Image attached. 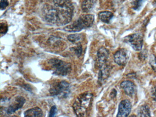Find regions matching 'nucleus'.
Returning a JSON list of instances; mask_svg holds the SVG:
<instances>
[{
	"label": "nucleus",
	"mask_w": 156,
	"mask_h": 117,
	"mask_svg": "<svg viewBox=\"0 0 156 117\" xmlns=\"http://www.w3.org/2000/svg\"><path fill=\"white\" fill-rule=\"evenodd\" d=\"M54 6L46 7L44 17L47 22L58 26L65 25L71 22L73 6L70 0H53Z\"/></svg>",
	"instance_id": "obj_1"
},
{
	"label": "nucleus",
	"mask_w": 156,
	"mask_h": 117,
	"mask_svg": "<svg viewBox=\"0 0 156 117\" xmlns=\"http://www.w3.org/2000/svg\"><path fill=\"white\" fill-rule=\"evenodd\" d=\"M93 94L91 92L82 93L76 99L73 104V109L76 116L84 117L92 105Z\"/></svg>",
	"instance_id": "obj_2"
},
{
	"label": "nucleus",
	"mask_w": 156,
	"mask_h": 117,
	"mask_svg": "<svg viewBox=\"0 0 156 117\" xmlns=\"http://www.w3.org/2000/svg\"><path fill=\"white\" fill-rule=\"evenodd\" d=\"M94 21V16L93 15H83L76 21L65 27L64 30L69 32H79L83 29L92 27Z\"/></svg>",
	"instance_id": "obj_3"
},
{
	"label": "nucleus",
	"mask_w": 156,
	"mask_h": 117,
	"mask_svg": "<svg viewBox=\"0 0 156 117\" xmlns=\"http://www.w3.org/2000/svg\"><path fill=\"white\" fill-rule=\"evenodd\" d=\"M49 92L53 97L66 98L70 92V84L65 80L56 81L51 85Z\"/></svg>",
	"instance_id": "obj_4"
},
{
	"label": "nucleus",
	"mask_w": 156,
	"mask_h": 117,
	"mask_svg": "<svg viewBox=\"0 0 156 117\" xmlns=\"http://www.w3.org/2000/svg\"><path fill=\"white\" fill-rule=\"evenodd\" d=\"M49 63L53 70L54 74L58 76H66L72 70L71 64L58 58L50 59Z\"/></svg>",
	"instance_id": "obj_5"
},
{
	"label": "nucleus",
	"mask_w": 156,
	"mask_h": 117,
	"mask_svg": "<svg viewBox=\"0 0 156 117\" xmlns=\"http://www.w3.org/2000/svg\"><path fill=\"white\" fill-rule=\"evenodd\" d=\"M125 41L129 43L136 51H140L143 46V37L139 34L129 35L125 37Z\"/></svg>",
	"instance_id": "obj_6"
},
{
	"label": "nucleus",
	"mask_w": 156,
	"mask_h": 117,
	"mask_svg": "<svg viewBox=\"0 0 156 117\" xmlns=\"http://www.w3.org/2000/svg\"><path fill=\"white\" fill-rule=\"evenodd\" d=\"M109 51L104 47L100 48L97 54L95 65L98 68L100 69L106 65L108 56Z\"/></svg>",
	"instance_id": "obj_7"
},
{
	"label": "nucleus",
	"mask_w": 156,
	"mask_h": 117,
	"mask_svg": "<svg viewBox=\"0 0 156 117\" xmlns=\"http://www.w3.org/2000/svg\"><path fill=\"white\" fill-rule=\"evenodd\" d=\"M129 54L126 49L122 48L117 51L114 55V61L119 66H125L129 59Z\"/></svg>",
	"instance_id": "obj_8"
},
{
	"label": "nucleus",
	"mask_w": 156,
	"mask_h": 117,
	"mask_svg": "<svg viewBox=\"0 0 156 117\" xmlns=\"http://www.w3.org/2000/svg\"><path fill=\"white\" fill-rule=\"evenodd\" d=\"M26 101V100L22 96H18L15 98L14 101L6 109L7 114H10L14 113L16 111L23 107Z\"/></svg>",
	"instance_id": "obj_9"
},
{
	"label": "nucleus",
	"mask_w": 156,
	"mask_h": 117,
	"mask_svg": "<svg viewBox=\"0 0 156 117\" xmlns=\"http://www.w3.org/2000/svg\"><path fill=\"white\" fill-rule=\"evenodd\" d=\"M131 110V104L130 101L128 100H122L119 103L117 117H127L130 113Z\"/></svg>",
	"instance_id": "obj_10"
},
{
	"label": "nucleus",
	"mask_w": 156,
	"mask_h": 117,
	"mask_svg": "<svg viewBox=\"0 0 156 117\" xmlns=\"http://www.w3.org/2000/svg\"><path fill=\"white\" fill-rule=\"evenodd\" d=\"M120 87L123 89L124 92L129 97H132L135 94L136 87L133 82L129 80H125L121 82Z\"/></svg>",
	"instance_id": "obj_11"
},
{
	"label": "nucleus",
	"mask_w": 156,
	"mask_h": 117,
	"mask_svg": "<svg viewBox=\"0 0 156 117\" xmlns=\"http://www.w3.org/2000/svg\"><path fill=\"white\" fill-rule=\"evenodd\" d=\"M110 67L107 64L99 69L98 78V82L99 84H102L108 78L110 74Z\"/></svg>",
	"instance_id": "obj_12"
},
{
	"label": "nucleus",
	"mask_w": 156,
	"mask_h": 117,
	"mask_svg": "<svg viewBox=\"0 0 156 117\" xmlns=\"http://www.w3.org/2000/svg\"><path fill=\"white\" fill-rule=\"evenodd\" d=\"M25 117H42L43 112L39 107L32 108L24 112Z\"/></svg>",
	"instance_id": "obj_13"
},
{
	"label": "nucleus",
	"mask_w": 156,
	"mask_h": 117,
	"mask_svg": "<svg viewBox=\"0 0 156 117\" xmlns=\"http://www.w3.org/2000/svg\"><path fill=\"white\" fill-rule=\"evenodd\" d=\"M114 16L113 13L109 11L101 12L98 14L99 19L103 23H108Z\"/></svg>",
	"instance_id": "obj_14"
},
{
	"label": "nucleus",
	"mask_w": 156,
	"mask_h": 117,
	"mask_svg": "<svg viewBox=\"0 0 156 117\" xmlns=\"http://www.w3.org/2000/svg\"><path fill=\"white\" fill-rule=\"evenodd\" d=\"M96 2L97 0H84L82 3V10L84 12H88L94 7Z\"/></svg>",
	"instance_id": "obj_15"
},
{
	"label": "nucleus",
	"mask_w": 156,
	"mask_h": 117,
	"mask_svg": "<svg viewBox=\"0 0 156 117\" xmlns=\"http://www.w3.org/2000/svg\"><path fill=\"white\" fill-rule=\"evenodd\" d=\"M137 116L139 117H150V110L147 105L140 106L137 110Z\"/></svg>",
	"instance_id": "obj_16"
},
{
	"label": "nucleus",
	"mask_w": 156,
	"mask_h": 117,
	"mask_svg": "<svg viewBox=\"0 0 156 117\" xmlns=\"http://www.w3.org/2000/svg\"><path fill=\"white\" fill-rule=\"evenodd\" d=\"M81 38V35L80 34H72L67 36V39L70 42L74 43L80 40Z\"/></svg>",
	"instance_id": "obj_17"
},
{
	"label": "nucleus",
	"mask_w": 156,
	"mask_h": 117,
	"mask_svg": "<svg viewBox=\"0 0 156 117\" xmlns=\"http://www.w3.org/2000/svg\"><path fill=\"white\" fill-rule=\"evenodd\" d=\"M143 0H132L131 2L132 8L135 10H139L143 4Z\"/></svg>",
	"instance_id": "obj_18"
},
{
	"label": "nucleus",
	"mask_w": 156,
	"mask_h": 117,
	"mask_svg": "<svg viewBox=\"0 0 156 117\" xmlns=\"http://www.w3.org/2000/svg\"><path fill=\"white\" fill-rule=\"evenodd\" d=\"M149 63L153 70L156 72V56L151 55L150 57Z\"/></svg>",
	"instance_id": "obj_19"
},
{
	"label": "nucleus",
	"mask_w": 156,
	"mask_h": 117,
	"mask_svg": "<svg viewBox=\"0 0 156 117\" xmlns=\"http://www.w3.org/2000/svg\"><path fill=\"white\" fill-rule=\"evenodd\" d=\"M73 49L76 55L78 57L82 55V52H83V47L82 45L80 44H78L77 46L73 48Z\"/></svg>",
	"instance_id": "obj_20"
},
{
	"label": "nucleus",
	"mask_w": 156,
	"mask_h": 117,
	"mask_svg": "<svg viewBox=\"0 0 156 117\" xmlns=\"http://www.w3.org/2000/svg\"><path fill=\"white\" fill-rule=\"evenodd\" d=\"M57 110L56 106L54 105L51 108L49 112V117H55L57 113Z\"/></svg>",
	"instance_id": "obj_21"
},
{
	"label": "nucleus",
	"mask_w": 156,
	"mask_h": 117,
	"mask_svg": "<svg viewBox=\"0 0 156 117\" xmlns=\"http://www.w3.org/2000/svg\"><path fill=\"white\" fill-rule=\"evenodd\" d=\"M8 30V25L4 23H1V34H5Z\"/></svg>",
	"instance_id": "obj_22"
},
{
	"label": "nucleus",
	"mask_w": 156,
	"mask_h": 117,
	"mask_svg": "<svg viewBox=\"0 0 156 117\" xmlns=\"http://www.w3.org/2000/svg\"><path fill=\"white\" fill-rule=\"evenodd\" d=\"M8 0H1V8L2 10H4L9 5Z\"/></svg>",
	"instance_id": "obj_23"
},
{
	"label": "nucleus",
	"mask_w": 156,
	"mask_h": 117,
	"mask_svg": "<svg viewBox=\"0 0 156 117\" xmlns=\"http://www.w3.org/2000/svg\"><path fill=\"white\" fill-rule=\"evenodd\" d=\"M151 95L153 99L156 101V85L151 89Z\"/></svg>",
	"instance_id": "obj_24"
},
{
	"label": "nucleus",
	"mask_w": 156,
	"mask_h": 117,
	"mask_svg": "<svg viewBox=\"0 0 156 117\" xmlns=\"http://www.w3.org/2000/svg\"><path fill=\"white\" fill-rule=\"evenodd\" d=\"M116 91L114 89L112 90V92H111V94H110V96H111V98H113L114 97H115L116 96Z\"/></svg>",
	"instance_id": "obj_25"
},
{
	"label": "nucleus",
	"mask_w": 156,
	"mask_h": 117,
	"mask_svg": "<svg viewBox=\"0 0 156 117\" xmlns=\"http://www.w3.org/2000/svg\"><path fill=\"white\" fill-rule=\"evenodd\" d=\"M153 5L156 7V0H154L153 2Z\"/></svg>",
	"instance_id": "obj_26"
}]
</instances>
